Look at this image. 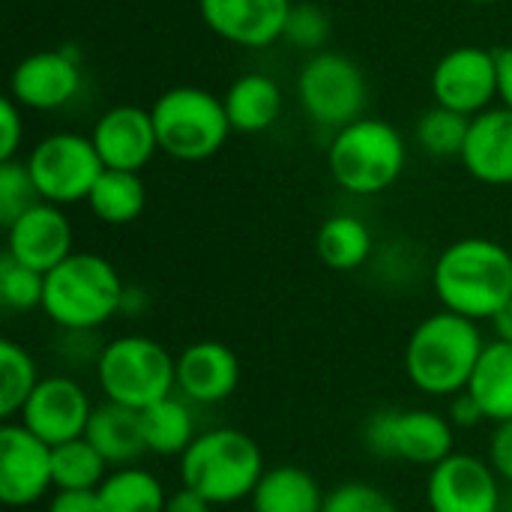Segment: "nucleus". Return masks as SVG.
Segmentation results:
<instances>
[{
  "mask_svg": "<svg viewBox=\"0 0 512 512\" xmlns=\"http://www.w3.org/2000/svg\"><path fill=\"white\" fill-rule=\"evenodd\" d=\"M75 252V231L63 207L39 201L27 213H21L12 225H6V255L15 261L51 273Z\"/></svg>",
  "mask_w": 512,
  "mask_h": 512,
  "instance_id": "nucleus-18",
  "label": "nucleus"
},
{
  "mask_svg": "<svg viewBox=\"0 0 512 512\" xmlns=\"http://www.w3.org/2000/svg\"><path fill=\"white\" fill-rule=\"evenodd\" d=\"M468 129H471V117H462L450 108L432 105L429 111L420 114V120L414 126V141L420 144L423 153H429L435 159H453V156H462Z\"/></svg>",
  "mask_w": 512,
  "mask_h": 512,
  "instance_id": "nucleus-31",
  "label": "nucleus"
},
{
  "mask_svg": "<svg viewBox=\"0 0 512 512\" xmlns=\"http://www.w3.org/2000/svg\"><path fill=\"white\" fill-rule=\"evenodd\" d=\"M315 252L324 267L336 273H351V270H360L372 258L375 237L360 216L336 213L321 222L318 237H315Z\"/></svg>",
  "mask_w": 512,
  "mask_h": 512,
  "instance_id": "nucleus-24",
  "label": "nucleus"
},
{
  "mask_svg": "<svg viewBox=\"0 0 512 512\" xmlns=\"http://www.w3.org/2000/svg\"><path fill=\"white\" fill-rule=\"evenodd\" d=\"M165 512H216V507H213L207 498H201L198 492L180 486V489H174V492L168 495V507H165Z\"/></svg>",
  "mask_w": 512,
  "mask_h": 512,
  "instance_id": "nucleus-40",
  "label": "nucleus"
},
{
  "mask_svg": "<svg viewBox=\"0 0 512 512\" xmlns=\"http://www.w3.org/2000/svg\"><path fill=\"white\" fill-rule=\"evenodd\" d=\"M432 288L441 309L492 321L512 300V252L489 237H462L435 258Z\"/></svg>",
  "mask_w": 512,
  "mask_h": 512,
  "instance_id": "nucleus-1",
  "label": "nucleus"
},
{
  "mask_svg": "<svg viewBox=\"0 0 512 512\" xmlns=\"http://www.w3.org/2000/svg\"><path fill=\"white\" fill-rule=\"evenodd\" d=\"M324 489L300 465H273L255 486L249 507L252 512H321Z\"/></svg>",
  "mask_w": 512,
  "mask_h": 512,
  "instance_id": "nucleus-23",
  "label": "nucleus"
},
{
  "mask_svg": "<svg viewBox=\"0 0 512 512\" xmlns=\"http://www.w3.org/2000/svg\"><path fill=\"white\" fill-rule=\"evenodd\" d=\"M498 99L512 111V45L498 48Z\"/></svg>",
  "mask_w": 512,
  "mask_h": 512,
  "instance_id": "nucleus-41",
  "label": "nucleus"
},
{
  "mask_svg": "<svg viewBox=\"0 0 512 512\" xmlns=\"http://www.w3.org/2000/svg\"><path fill=\"white\" fill-rule=\"evenodd\" d=\"M54 489L51 447L18 420L0 426V501L6 507H30Z\"/></svg>",
  "mask_w": 512,
  "mask_h": 512,
  "instance_id": "nucleus-15",
  "label": "nucleus"
},
{
  "mask_svg": "<svg viewBox=\"0 0 512 512\" xmlns=\"http://www.w3.org/2000/svg\"><path fill=\"white\" fill-rule=\"evenodd\" d=\"M435 105L462 117H477L498 99V51L480 45H459L447 51L429 78Z\"/></svg>",
  "mask_w": 512,
  "mask_h": 512,
  "instance_id": "nucleus-11",
  "label": "nucleus"
},
{
  "mask_svg": "<svg viewBox=\"0 0 512 512\" xmlns=\"http://www.w3.org/2000/svg\"><path fill=\"white\" fill-rule=\"evenodd\" d=\"M264 471L258 441L231 426L198 432L180 456V486L198 492L213 507L249 501Z\"/></svg>",
  "mask_w": 512,
  "mask_h": 512,
  "instance_id": "nucleus-4",
  "label": "nucleus"
},
{
  "mask_svg": "<svg viewBox=\"0 0 512 512\" xmlns=\"http://www.w3.org/2000/svg\"><path fill=\"white\" fill-rule=\"evenodd\" d=\"M468 393L477 399L489 423L512 420V345L510 342H486V351L471 375Z\"/></svg>",
  "mask_w": 512,
  "mask_h": 512,
  "instance_id": "nucleus-25",
  "label": "nucleus"
},
{
  "mask_svg": "<svg viewBox=\"0 0 512 512\" xmlns=\"http://www.w3.org/2000/svg\"><path fill=\"white\" fill-rule=\"evenodd\" d=\"M468 3H477V6H492V3H501V0H468Z\"/></svg>",
  "mask_w": 512,
  "mask_h": 512,
  "instance_id": "nucleus-43",
  "label": "nucleus"
},
{
  "mask_svg": "<svg viewBox=\"0 0 512 512\" xmlns=\"http://www.w3.org/2000/svg\"><path fill=\"white\" fill-rule=\"evenodd\" d=\"M93 402L87 390L69 375H48L36 384L33 396L18 414V423L30 429L48 447L84 438Z\"/></svg>",
  "mask_w": 512,
  "mask_h": 512,
  "instance_id": "nucleus-13",
  "label": "nucleus"
},
{
  "mask_svg": "<svg viewBox=\"0 0 512 512\" xmlns=\"http://www.w3.org/2000/svg\"><path fill=\"white\" fill-rule=\"evenodd\" d=\"M150 114L159 150L177 162H204L216 156L234 132L225 102L216 93L192 84L165 90L153 102Z\"/></svg>",
  "mask_w": 512,
  "mask_h": 512,
  "instance_id": "nucleus-7",
  "label": "nucleus"
},
{
  "mask_svg": "<svg viewBox=\"0 0 512 512\" xmlns=\"http://www.w3.org/2000/svg\"><path fill=\"white\" fill-rule=\"evenodd\" d=\"M84 84L81 60L72 48H45L27 54L9 75V96L24 111H57L69 105Z\"/></svg>",
  "mask_w": 512,
  "mask_h": 512,
  "instance_id": "nucleus-14",
  "label": "nucleus"
},
{
  "mask_svg": "<svg viewBox=\"0 0 512 512\" xmlns=\"http://www.w3.org/2000/svg\"><path fill=\"white\" fill-rule=\"evenodd\" d=\"M87 207L105 225L135 222L147 207V189H144L141 174L105 168L102 177L96 180L90 198H87Z\"/></svg>",
  "mask_w": 512,
  "mask_h": 512,
  "instance_id": "nucleus-28",
  "label": "nucleus"
},
{
  "mask_svg": "<svg viewBox=\"0 0 512 512\" xmlns=\"http://www.w3.org/2000/svg\"><path fill=\"white\" fill-rule=\"evenodd\" d=\"M99 512H165L168 492L156 474L141 465L111 468L96 489Z\"/></svg>",
  "mask_w": 512,
  "mask_h": 512,
  "instance_id": "nucleus-26",
  "label": "nucleus"
},
{
  "mask_svg": "<svg viewBox=\"0 0 512 512\" xmlns=\"http://www.w3.org/2000/svg\"><path fill=\"white\" fill-rule=\"evenodd\" d=\"M39 366L30 351L12 339L0 342V417L3 423L18 420L21 408L39 384Z\"/></svg>",
  "mask_w": 512,
  "mask_h": 512,
  "instance_id": "nucleus-29",
  "label": "nucleus"
},
{
  "mask_svg": "<svg viewBox=\"0 0 512 512\" xmlns=\"http://www.w3.org/2000/svg\"><path fill=\"white\" fill-rule=\"evenodd\" d=\"M93 369L105 402L114 405L144 411L177 393V357L141 333L105 342Z\"/></svg>",
  "mask_w": 512,
  "mask_h": 512,
  "instance_id": "nucleus-6",
  "label": "nucleus"
},
{
  "mask_svg": "<svg viewBox=\"0 0 512 512\" xmlns=\"http://www.w3.org/2000/svg\"><path fill=\"white\" fill-rule=\"evenodd\" d=\"M291 9L294 0H198L204 27L240 48H270L285 39Z\"/></svg>",
  "mask_w": 512,
  "mask_h": 512,
  "instance_id": "nucleus-16",
  "label": "nucleus"
},
{
  "mask_svg": "<svg viewBox=\"0 0 512 512\" xmlns=\"http://www.w3.org/2000/svg\"><path fill=\"white\" fill-rule=\"evenodd\" d=\"M27 171L42 201L66 207L87 201L105 165L90 141L78 132H54L33 144L27 153Z\"/></svg>",
  "mask_w": 512,
  "mask_h": 512,
  "instance_id": "nucleus-10",
  "label": "nucleus"
},
{
  "mask_svg": "<svg viewBox=\"0 0 512 512\" xmlns=\"http://www.w3.org/2000/svg\"><path fill=\"white\" fill-rule=\"evenodd\" d=\"M39 201L42 198L33 186L27 162H21V159L0 162V222H3V228L12 225L21 213H27Z\"/></svg>",
  "mask_w": 512,
  "mask_h": 512,
  "instance_id": "nucleus-33",
  "label": "nucleus"
},
{
  "mask_svg": "<svg viewBox=\"0 0 512 512\" xmlns=\"http://www.w3.org/2000/svg\"><path fill=\"white\" fill-rule=\"evenodd\" d=\"M510 3H512V0H510Z\"/></svg>",
  "mask_w": 512,
  "mask_h": 512,
  "instance_id": "nucleus-44",
  "label": "nucleus"
},
{
  "mask_svg": "<svg viewBox=\"0 0 512 512\" xmlns=\"http://www.w3.org/2000/svg\"><path fill=\"white\" fill-rule=\"evenodd\" d=\"M45 297V273L15 261L12 255H0V303L12 312L42 309Z\"/></svg>",
  "mask_w": 512,
  "mask_h": 512,
  "instance_id": "nucleus-32",
  "label": "nucleus"
},
{
  "mask_svg": "<svg viewBox=\"0 0 512 512\" xmlns=\"http://www.w3.org/2000/svg\"><path fill=\"white\" fill-rule=\"evenodd\" d=\"M489 327H492V333H495L498 342H510L512 345V300L504 309L495 312V318L489 321Z\"/></svg>",
  "mask_w": 512,
  "mask_h": 512,
  "instance_id": "nucleus-42",
  "label": "nucleus"
},
{
  "mask_svg": "<svg viewBox=\"0 0 512 512\" xmlns=\"http://www.w3.org/2000/svg\"><path fill=\"white\" fill-rule=\"evenodd\" d=\"M54 489H87L96 492L108 477V462L87 438H75L51 447Z\"/></svg>",
  "mask_w": 512,
  "mask_h": 512,
  "instance_id": "nucleus-30",
  "label": "nucleus"
},
{
  "mask_svg": "<svg viewBox=\"0 0 512 512\" xmlns=\"http://www.w3.org/2000/svg\"><path fill=\"white\" fill-rule=\"evenodd\" d=\"M48 512H99V498L87 489H57L48 501Z\"/></svg>",
  "mask_w": 512,
  "mask_h": 512,
  "instance_id": "nucleus-38",
  "label": "nucleus"
},
{
  "mask_svg": "<svg viewBox=\"0 0 512 512\" xmlns=\"http://www.w3.org/2000/svg\"><path fill=\"white\" fill-rule=\"evenodd\" d=\"M141 426H144L147 453L153 456H183L189 444L198 438L192 402H186L180 393H171L168 399L144 408Z\"/></svg>",
  "mask_w": 512,
  "mask_h": 512,
  "instance_id": "nucleus-27",
  "label": "nucleus"
},
{
  "mask_svg": "<svg viewBox=\"0 0 512 512\" xmlns=\"http://www.w3.org/2000/svg\"><path fill=\"white\" fill-rule=\"evenodd\" d=\"M489 465L495 468V474L512 486V420L498 423L492 438H489Z\"/></svg>",
  "mask_w": 512,
  "mask_h": 512,
  "instance_id": "nucleus-37",
  "label": "nucleus"
},
{
  "mask_svg": "<svg viewBox=\"0 0 512 512\" xmlns=\"http://www.w3.org/2000/svg\"><path fill=\"white\" fill-rule=\"evenodd\" d=\"M333 36V21L318 3H294L288 24H285V42L300 51H324V45Z\"/></svg>",
  "mask_w": 512,
  "mask_h": 512,
  "instance_id": "nucleus-34",
  "label": "nucleus"
},
{
  "mask_svg": "<svg viewBox=\"0 0 512 512\" xmlns=\"http://www.w3.org/2000/svg\"><path fill=\"white\" fill-rule=\"evenodd\" d=\"M426 504L432 512H501L504 480L495 474L489 459L456 450L429 468Z\"/></svg>",
  "mask_w": 512,
  "mask_h": 512,
  "instance_id": "nucleus-12",
  "label": "nucleus"
},
{
  "mask_svg": "<svg viewBox=\"0 0 512 512\" xmlns=\"http://www.w3.org/2000/svg\"><path fill=\"white\" fill-rule=\"evenodd\" d=\"M126 282L117 267L96 252H72L45 273L42 312L66 333H93L123 312Z\"/></svg>",
  "mask_w": 512,
  "mask_h": 512,
  "instance_id": "nucleus-3",
  "label": "nucleus"
},
{
  "mask_svg": "<svg viewBox=\"0 0 512 512\" xmlns=\"http://www.w3.org/2000/svg\"><path fill=\"white\" fill-rule=\"evenodd\" d=\"M447 417H450V423H453L456 429H474V426H480V423L486 420L483 408L477 405V399H474L468 390H465V393H456V396L450 399Z\"/></svg>",
  "mask_w": 512,
  "mask_h": 512,
  "instance_id": "nucleus-39",
  "label": "nucleus"
},
{
  "mask_svg": "<svg viewBox=\"0 0 512 512\" xmlns=\"http://www.w3.org/2000/svg\"><path fill=\"white\" fill-rule=\"evenodd\" d=\"M21 141H24V108L12 96H3V102H0V162L18 159Z\"/></svg>",
  "mask_w": 512,
  "mask_h": 512,
  "instance_id": "nucleus-36",
  "label": "nucleus"
},
{
  "mask_svg": "<svg viewBox=\"0 0 512 512\" xmlns=\"http://www.w3.org/2000/svg\"><path fill=\"white\" fill-rule=\"evenodd\" d=\"M90 141L111 171H132L141 174L150 159L159 153V138L153 126L150 108L138 105H114L108 108L90 132Z\"/></svg>",
  "mask_w": 512,
  "mask_h": 512,
  "instance_id": "nucleus-17",
  "label": "nucleus"
},
{
  "mask_svg": "<svg viewBox=\"0 0 512 512\" xmlns=\"http://www.w3.org/2000/svg\"><path fill=\"white\" fill-rule=\"evenodd\" d=\"M297 99L312 123L339 132L366 117L369 84L354 57L324 48L303 63L297 75Z\"/></svg>",
  "mask_w": 512,
  "mask_h": 512,
  "instance_id": "nucleus-8",
  "label": "nucleus"
},
{
  "mask_svg": "<svg viewBox=\"0 0 512 512\" xmlns=\"http://www.w3.org/2000/svg\"><path fill=\"white\" fill-rule=\"evenodd\" d=\"M363 444L378 459L435 468L456 453V426L429 408H387L366 420Z\"/></svg>",
  "mask_w": 512,
  "mask_h": 512,
  "instance_id": "nucleus-9",
  "label": "nucleus"
},
{
  "mask_svg": "<svg viewBox=\"0 0 512 512\" xmlns=\"http://www.w3.org/2000/svg\"><path fill=\"white\" fill-rule=\"evenodd\" d=\"M321 512H399V507L384 489L363 480H348L327 492Z\"/></svg>",
  "mask_w": 512,
  "mask_h": 512,
  "instance_id": "nucleus-35",
  "label": "nucleus"
},
{
  "mask_svg": "<svg viewBox=\"0 0 512 512\" xmlns=\"http://www.w3.org/2000/svg\"><path fill=\"white\" fill-rule=\"evenodd\" d=\"M240 387V357L216 339H201L177 354V393L192 405H219Z\"/></svg>",
  "mask_w": 512,
  "mask_h": 512,
  "instance_id": "nucleus-19",
  "label": "nucleus"
},
{
  "mask_svg": "<svg viewBox=\"0 0 512 512\" xmlns=\"http://www.w3.org/2000/svg\"><path fill=\"white\" fill-rule=\"evenodd\" d=\"M408 147L402 132L378 117H360L333 132L327 147V168L339 189L348 195H381L405 171Z\"/></svg>",
  "mask_w": 512,
  "mask_h": 512,
  "instance_id": "nucleus-5",
  "label": "nucleus"
},
{
  "mask_svg": "<svg viewBox=\"0 0 512 512\" xmlns=\"http://www.w3.org/2000/svg\"><path fill=\"white\" fill-rule=\"evenodd\" d=\"M459 159L474 180L486 186H512V111L507 105L471 117Z\"/></svg>",
  "mask_w": 512,
  "mask_h": 512,
  "instance_id": "nucleus-20",
  "label": "nucleus"
},
{
  "mask_svg": "<svg viewBox=\"0 0 512 512\" xmlns=\"http://www.w3.org/2000/svg\"><path fill=\"white\" fill-rule=\"evenodd\" d=\"M228 123L234 132L258 135L267 132L282 114V87L267 72H246L222 96Z\"/></svg>",
  "mask_w": 512,
  "mask_h": 512,
  "instance_id": "nucleus-22",
  "label": "nucleus"
},
{
  "mask_svg": "<svg viewBox=\"0 0 512 512\" xmlns=\"http://www.w3.org/2000/svg\"><path fill=\"white\" fill-rule=\"evenodd\" d=\"M483 351L486 339L480 324L441 309L411 330L405 345V375L420 393L453 399L468 390Z\"/></svg>",
  "mask_w": 512,
  "mask_h": 512,
  "instance_id": "nucleus-2",
  "label": "nucleus"
},
{
  "mask_svg": "<svg viewBox=\"0 0 512 512\" xmlns=\"http://www.w3.org/2000/svg\"><path fill=\"white\" fill-rule=\"evenodd\" d=\"M84 438L99 450V456L108 462V468H126L138 465V459L147 453L141 411L102 402L93 408Z\"/></svg>",
  "mask_w": 512,
  "mask_h": 512,
  "instance_id": "nucleus-21",
  "label": "nucleus"
}]
</instances>
